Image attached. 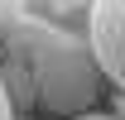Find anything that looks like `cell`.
<instances>
[{
    "label": "cell",
    "instance_id": "2",
    "mask_svg": "<svg viewBox=\"0 0 125 120\" xmlns=\"http://www.w3.org/2000/svg\"><path fill=\"white\" fill-rule=\"evenodd\" d=\"M87 43L96 53L101 77H111L115 91H125V0H92Z\"/></svg>",
    "mask_w": 125,
    "mask_h": 120
},
{
    "label": "cell",
    "instance_id": "8",
    "mask_svg": "<svg viewBox=\"0 0 125 120\" xmlns=\"http://www.w3.org/2000/svg\"><path fill=\"white\" fill-rule=\"evenodd\" d=\"M77 120H115V115H111V110H106V115H96V110H87V115H77Z\"/></svg>",
    "mask_w": 125,
    "mask_h": 120
},
{
    "label": "cell",
    "instance_id": "6",
    "mask_svg": "<svg viewBox=\"0 0 125 120\" xmlns=\"http://www.w3.org/2000/svg\"><path fill=\"white\" fill-rule=\"evenodd\" d=\"M111 115L125 120V91H115V96H111Z\"/></svg>",
    "mask_w": 125,
    "mask_h": 120
},
{
    "label": "cell",
    "instance_id": "9",
    "mask_svg": "<svg viewBox=\"0 0 125 120\" xmlns=\"http://www.w3.org/2000/svg\"><path fill=\"white\" fill-rule=\"evenodd\" d=\"M19 120H24V115H19Z\"/></svg>",
    "mask_w": 125,
    "mask_h": 120
},
{
    "label": "cell",
    "instance_id": "7",
    "mask_svg": "<svg viewBox=\"0 0 125 120\" xmlns=\"http://www.w3.org/2000/svg\"><path fill=\"white\" fill-rule=\"evenodd\" d=\"M53 10H77V5H87V0H48Z\"/></svg>",
    "mask_w": 125,
    "mask_h": 120
},
{
    "label": "cell",
    "instance_id": "5",
    "mask_svg": "<svg viewBox=\"0 0 125 120\" xmlns=\"http://www.w3.org/2000/svg\"><path fill=\"white\" fill-rule=\"evenodd\" d=\"M0 120H19L15 101H10V91H5V77H0Z\"/></svg>",
    "mask_w": 125,
    "mask_h": 120
},
{
    "label": "cell",
    "instance_id": "4",
    "mask_svg": "<svg viewBox=\"0 0 125 120\" xmlns=\"http://www.w3.org/2000/svg\"><path fill=\"white\" fill-rule=\"evenodd\" d=\"M24 19H29V5L24 0H0V39H10Z\"/></svg>",
    "mask_w": 125,
    "mask_h": 120
},
{
    "label": "cell",
    "instance_id": "3",
    "mask_svg": "<svg viewBox=\"0 0 125 120\" xmlns=\"http://www.w3.org/2000/svg\"><path fill=\"white\" fill-rule=\"evenodd\" d=\"M0 77H5V91H10V101H15L19 115H24L29 106H39V82H34L29 62L19 58V53H10V48H5V58H0Z\"/></svg>",
    "mask_w": 125,
    "mask_h": 120
},
{
    "label": "cell",
    "instance_id": "1",
    "mask_svg": "<svg viewBox=\"0 0 125 120\" xmlns=\"http://www.w3.org/2000/svg\"><path fill=\"white\" fill-rule=\"evenodd\" d=\"M5 48L29 62L34 82H39V106H43L48 115L77 120L101 96V67H96V53H92V43L82 34L62 29L53 19L29 15L5 39Z\"/></svg>",
    "mask_w": 125,
    "mask_h": 120
}]
</instances>
